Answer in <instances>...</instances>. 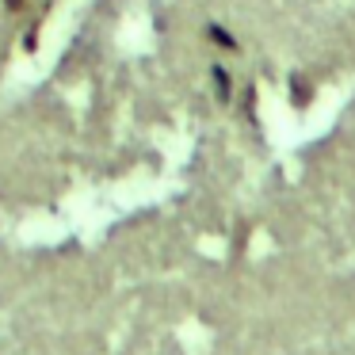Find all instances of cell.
<instances>
[{
	"label": "cell",
	"mask_w": 355,
	"mask_h": 355,
	"mask_svg": "<svg viewBox=\"0 0 355 355\" xmlns=\"http://www.w3.org/2000/svg\"><path fill=\"white\" fill-rule=\"evenodd\" d=\"M207 35H210V42H218V46H222V50H237V39H233V35L225 31V27L210 24V27H207Z\"/></svg>",
	"instance_id": "obj_1"
},
{
	"label": "cell",
	"mask_w": 355,
	"mask_h": 355,
	"mask_svg": "<svg viewBox=\"0 0 355 355\" xmlns=\"http://www.w3.org/2000/svg\"><path fill=\"white\" fill-rule=\"evenodd\" d=\"M291 103H294V107H306V103H309V85H302L298 73L291 77Z\"/></svg>",
	"instance_id": "obj_2"
},
{
	"label": "cell",
	"mask_w": 355,
	"mask_h": 355,
	"mask_svg": "<svg viewBox=\"0 0 355 355\" xmlns=\"http://www.w3.org/2000/svg\"><path fill=\"white\" fill-rule=\"evenodd\" d=\"M210 77H214V85H218V100H230V92H233V88H230V73H225L222 69V65H214V69H210Z\"/></svg>",
	"instance_id": "obj_3"
},
{
	"label": "cell",
	"mask_w": 355,
	"mask_h": 355,
	"mask_svg": "<svg viewBox=\"0 0 355 355\" xmlns=\"http://www.w3.org/2000/svg\"><path fill=\"white\" fill-rule=\"evenodd\" d=\"M0 4H4L8 12H24V4H27V0H0Z\"/></svg>",
	"instance_id": "obj_4"
}]
</instances>
